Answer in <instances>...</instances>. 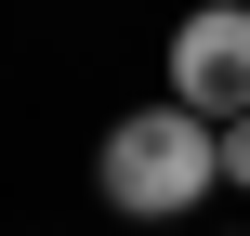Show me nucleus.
Wrapping results in <instances>:
<instances>
[{
  "mask_svg": "<svg viewBox=\"0 0 250 236\" xmlns=\"http://www.w3.org/2000/svg\"><path fill=\"white\" fill-rule=\"evenodd\" d=\"M92 184L119 223H185L198 197H224V131L185 118V105H132L105 145H92Z\"/></svg>",
  "mask_w": 250,
  "mask_h": 236,
  "instance_id": "nucleus-1",
  "label": "nucleus"
},
{
  "mask_svg": "<svg viewBox=\"0 0 250 236\" xmlns=\"http://www.w3.org/2000/svg\"><path fill=\"white\" fill-rule=\"evenodd\" d=\"M171 105L185 118H250V0H198L171 26Z\"/></svg>",
  "mask_w": 250,
  "mask_h": 236,
  "instance_id": "nucleus-2",
  "label": "nucleus"
},
{
  "mask_svg": "<svg viewBox=\"0 0 250 236\" xmlns=\"http://www.w3.org/2000/svg\"><path fill=\"white\" fill-rule=\"evenodd\" d=\"M224 184L250 197V118H224Z\"/></svg>",
  "mask_w": 250,
  "mask_h": 236,
  "instance_id": "nucleus-3",
  "label": "nucleus"
}]
</instances>
